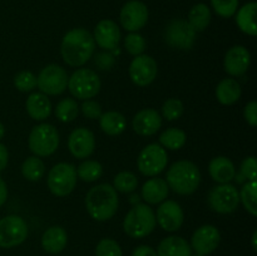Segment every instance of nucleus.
<instances>
[{"label":"nucleus","mask_w":257,"mask_h":256,"mask_svg":"<svg viewBox=\"0 0 257 256\" xmlns=\"http://www.w3.org/2000/svg\"><path fill=\"white\" fill-rule=\"evenodd\" d=\"M95 42L93 35L84 28H75L64 35L60 45L62 58L70 67L85 64L94 54Z\"/></svg>","instance_id":"f257e3e1"},{"label":"nucleus","mask_w":257,"mask_h":256,"mask_svg":"<svg viewBox=\"0 0 257 256\" xmlns=\"http://www.w3.org/2000/svg\"><path fill=\"white\" fill-rule=\"evenodd\" d=\"M119 205L117 191L112 185L100 183L90 188L85 196V208L90 217L104 222L115 215Z\"/></svg>","instance_id":"f03ea898"},{"label":"nucleus","mask_w":257,"mask_h":256,"mask_svg":"<svg viewBox=\"0 0 257 256\" xmlns=\"http://www.w3.org/2000/svg\"><path fill=\"white\" fill-rule=\"evenodd\" d=\"M201 171L193 162L187 160L177 161L167 172L168 187L178 195L187 196L195 192L201 183Z\"/></svg>","instance_id":"7ed1b4c3"},{"label":"nucleus","mask_w":257,"mask_h":256,"mask_svg":"<svg viewBox=\"0 0 257 256\" xmlns=\"http://www.w3.org/2000/svg\"><path fill=\"white\" fill-rule=\"evenodd\" d=\"M157 221L156 213L147 203H137L125 215L123 230L130 237L143 238L152 233Z\"/></svg>","instance_id":"20e7f679"},{"label":"nucleus","mask_w":257,"mask_h":256,"mask_svg":"<svg viewBox=\"0 0 257 256\" xmlns=\"http://www.w3.org/2000/svg\"><path fill=\"white\" fill-rule=\"evenodd\" d=\"M59 142L60 138L57 128L49 123H42L33 127L28 140L30 151L37 157L52 156L59 147Z\"/></svg>","instance_id":"39448f33"},{"label":"nucleus","mask_w":257,"mask_h":256,"mask_svg":"<svg viewBox=\"0 0 257 256\" xmlns=\"http://www.w3.org/2000/svg\"><path fill=\"white\" fill-rule=\"evenodd\" d=\"M48 187L53 195L64 197L73 192L77 185V170L68 162L57 163L48 173Z\"/></svg>","instance_id":"423d86ee"},{"label":"nucleus","mask_w":257,"mask_h":256,"mask_svg":"<svg viewBox=\"0 0 257 256\" xmlns=\"http://www.w3.org/2000/svg\"><path fill=\"white\" fill-rule=\"evenodd\" d=\"M99 75L92 69L80 68L68 78V89L77 99L87 100L97 95L100 90Z\"/></svg>","instance_id":"0eeeda50"},{"label":"nucleus","mask_w":257,"mask_h":256,"mask_svg":"<svg viewBox=\"0 0 257 256\" xmlns=\"http://www.w3.org/2000/svg\"><path fill=\"white\" fill-rule=\"evenodd\" d=\"M168 163L166 148L158 143H151L140 152L137 158V167L143 176L155 177L160 175Z\"/></svg>","instance_id":"6e6552de"},{"label":"nucleus","mask_w":257,"mask_h":256,"mask_svg":"<svg viewBox=\"0 0 257 256\" xmlns=\"http://www.w3.org/2000/svg\"><path fill=\"white\" fill-rule=\"evenodd\" d=\"M29 228L23 217L9 215L0 218V247L12 248L27 240Z\"/></svg>","instance_id":"1a4fd4ad"},{"label":"nucleus","mask_w":257,"mask_h":256,"mask_svg":"<svg viewBox=\"0 0 257 256\" xmlns=\"http://www.w3.org/2000/svg\"><path fill=\"white\" fill-rule=\"evenodd\" d=\"M207 203L217 213H232L240 203L238 190L231 183H220L211 188L207 196Z\"/></svg>","instance_id":"9d476101"},{"label":"nucleus","mask_w":257,"mask_h":256,"mask_svg":"<svg viewBox=\"0 0 257 256\" xmlns=\"http://www.w3.org/2000/svg\"><path fill=\"white\" fill-rule=\"evenodd\" d=\"M68 73L58 64H49L37 77V87L45 95L62 94L68 87Z\"/></svg>","instance_id":"9b49d317"},{"label":"nucleus","mask_w":257,"mask_h":256,"mask_svg":"<svg viewBox=\"0 0 257 256\" xmlns=\"http://www.w3.org/2000/svg\"><path fill=\"white\" fill-rule=\"evenodd\" d=\"M196 32L187 20L173 19L165 29V40L173 49L188 50L193 47Z\"/></svg>","instance_id":"f8f14e48"},{"label":"nucleus","mask_w":257,"mask_h":256,"mask_svg":"<svg viewBox=\"0 0 257 256\" xmlns=\"http://www.w3.org/2000/svg\"><path fill=\"white\" fill-rule=\"evenodd\" d=\"M148 8L140 0L127 2L120 9V24L127 32L136 33L142 29L148 22Z\"/></svg>","instance_id":"ddd939ff"},{"label":"nucleus","mask_w":257,"mask_h":256,"mask_svg":"<svg viewBox=\"0 0 257 256\" xmlns=\"http://www.w3.org/2000/svg\"><path fill=\"white\" fill-rule=\"evenodd\" d=\"M157 62L151 55H137L130 65V77L138 87H146L151 84L157 77Z\"/></svg>","instance_id":"4468645a"},{"label":"nucleus","mask_w":257,"mask_h":256,"mask_svg":"<svg viewBox=\"0 0 257 256\" xmlns=\"http://www.w3.org/2000/svg\"><path fill=\"white\" fill-rule=\"evenodd\" d=\"M221 233L213 225H203L193 232L191 238V248L198 255L207 256L218 247Z\"/></svg>","instance_id":"2eb2a0df"},{"label":"nucleus","mask_w":257,"mask_h":256,"mask_svg":"<svg viewBox=\"0 0 257 256\" xmlns=\"http://www.w3.org/2000/svg\"><path fill=\"white\" fill-rule=\"evenodd\" d=\"M183 220H185L183 210L180 203H177L176 201H163L160 207L157 208L156 221L167 232H175V231L180 230Z\"/></svg>","instance_id":"dca6fc26"},{"label":"nucleus","mask_w":257,"mask_h":256,"mask_svg":"<svg viewBox=\"0 0 257 256\" xmlns=\"http://www.w3.org/2000/svg\"><path fill=\"white\" fill-rule=\"evenodd\" d=\"M68 148L75 158H88L94 152V133L85 127L75 128L68 138Z\"/></svg>","instance_id":"f3484780"},{"label":"nucleus","mask_w":257,"mask_h":256,"mask_svg":"<svg viewBox=\"0 0 257 256\" xmlns=\"http://www.w3.org/2000/svg\"><path fill=\"white\" fill-rule=\"evenodd\" d=\"M251 54L243 45H235L227 50L223 59V68L232 77H241L248 70Z\"/></svg>","instance_id":"a211bd4d"},{"label":"nucleus","mask_w":257,"mask_h":256,"mask_svg":"<svg viewBox=\"0 0 257 256\" xmlns=\"http://www.w3.org/2000/svg\"><path fill=\"white\" fill-rule=\"evenodd\" d=\"M120 30L119 27L117 25V23L113 22L110 19H104L100 20L94 28V42L99 45L102 49L107 50H113L114 48L118 47L120 42Z\"/></svg>","instance_id":"6ab92c4d"},{"label":"nucleus","mask_w":257,"mask_h":256,"mask_svg":"<svg viewBox=\"0 0 257 256\" xmlns=\"http://www.w3.org/2000/svg\"><path fill=\"white\" fill-rule=\"evenodd\" d=\"M161 125H162V117L153 108H145L140 110L132 120L133 131L137 135L145 136V137L156 135L160 131Z\"/></svg>","instance_id":"aec40b11"},{"label":"nucleus","mask_w":257,"mask_h":256,"mask_svg":"<svg viewBox=\"0 0 257 256\" xmlns=\"http://www.w3.org/2000/svg\"><path fill=\"white\" fill-rule=\"evenodd\" d=\"M68 243L67 231L62 226H52L47 228L42 236V247L45 252L57 255L65 248Z\"/></svg>","instance_id":"412c9836"},{"label":"nucleus","mask_w":257,"mask_h":256,"mask_svg":"<svg viewBox=\"0 0 257 256\" xmlns=\"http://www.w3.org/2000/svg\"><path fill=\"white\" fill-rule=\"evenodd\" d=\"M208 172L212 180L217 183H230L235 178L236 168L230 158L218 156L211 160L208 165Z\"/></svg>","instance_id":"4be33fe9"},{"label":"nucleus","mask_w":257,"mask_h":256,"mask_svg":"<svg viewBox=\"0 0 257 256\" xmlns=\"http://www.w3.org/2000/svg\"><path fill=\"white\" fill-rule=\"evenodd\" d=\"M28 114L35 120H44L52 114V103L44 93H32L25 102Z\"/></svg>","instance_id":"5701e85b"},{"label":"nucleus","mask_w":257,"mask_h":256,"mask_svg":"<svg viewBox=\"0 0 257 256\" xmlns=\"http://www.w3.org/2000/svg\"><path fill=\"white\" fill-rule=\"evenodd\" d=\"M156 252L157 256H192V248L181 236H168L161 241Z\"/></svg>","instance_id":"b1692460"},{"label":"nucleus","mask_w":257,"mask_h":256,"mask_svg":"<svg viewBox=\"0 0 257 256\" xmlns=\"http://www.w3.org/2000/svg\"><path fill=\"white\" fill-rule=\"evenodd\" d=\"M170 193V187L163 178H151L142 187V198L148 205L163 202Z\"/></svg>","instance_id":"393cba45"},{"label":"nucleus","mask_w":257,"mask_h":256,"mask_svg":"<svg viewBox=\"0 0 257 256\" xmlns=\"http://www.w3.org/2000/svg\"><path fill=\"white\" fill-rule=\"evenodd\" d=\"M241 85L233 78H225L216 87V98L223 105H232L241 98Z\"/></svg>","instance_id":"a878e982"},{"label":"nucleus","mask_w":257,"mask_h":256,"mask_svg":"<svg viewBox=\"0 0 257 256\" xmlns=\"http://www.w3.org/2000/svg\"><path fill=\"white\" fill-rule=\"evenodd\" d=\"M256 8V3L250 2L236 12L237 13L236 14V24L240 28L241 32H243L247 35H251V37H255L257 34V27L255 22Z\"/></svg>","instance_id":"bb28decb"},{"label":"nucleus","mask_w":257,"mask_h":256,"mask_svg":"<svg viewBox=\"0 0 257 256\" xmlns=\"http://www.w3.org/2000/svg\"><path fill=\"white\" fill-rule=\"evenodd\" d=\"M100 130L108 136H118L124 132L127 127V122L122 113L109 110V112L102 113L99 117Z\"/></svg>","instance_id":"cd10ccee"},{"label":"nucleus","mask_w":257,"mask_h":256,"mask_svg":"<svg viewBox=\"0 0 257 256\" xmlns=\"http://www.w3.org/2000/svg\"><path fill=\"white\" fill-rule=\"evenodd\" d=\"M211 17L212 15H211L210 8L203 3H198V4L193 5L192 9L188 13L187 22L196 33L203 32L210 24Z\"/></svg>","instance_id":"c85d7f7f"},{"label":"nucleus","mask_w":257,"mask_h":256,"mask_svg":"<svg viewBox=\"0 0 257 256\" xmlns=\"http://www.w3.org/2000/svg\"><path fill=\"white\" fill-rule=\"evenodd\" d=\"M186 141H187V136H186L185 131L175 127L163 131L160 136L161 146L171 151L181 150L185 146Z\"/></svg>","instance_id":"c756f323"},{"label":"nucleus","mask_w":257,"mask_h":256,"mask_svg":"<svg viewBox=\"0 0 257 256\" xmlns=\"http://www.w3.org/2000/svg\"><path fill=\"white\" fill-rule=\"evenodd\" d=\"M22 173L23 176H24V178H27L28 181L37 182V181H39L45 173L44 162L40 160V157H37V156L28 157L27 160L23 162Z\"/></svg>","instance_id":"7c9ffc66"},{"label":"nucleus","mask_w":257,"mask_h":256,"mask_svg":"<svg viewBox=\"0 0 257 256\" xmlns=\"http://www.w3.org/2000/svg\"><path fill=\"white\" fill-rule=\"evenodd\" d=\"M79 107L73 98H64L55 107V117L63 123L73 122L78 117Z\"/></svg>","instance_id":"2f4dec72"},{"label":"nucleus","mask_w":257,"mask_h":256,"mask_svg":"<svg viewBox=\"0 0 257 256\" xmlns=\"http://www.w3.org/2000/svg\"><path fill=\"white\" fill-rule=\"evenodd\" d=\"M75 170H77V177L84 182H94V181L99 180L103 175L102 165L97 161L92 160L84 161Z\"/></svg>","instance_id":"473e14b6"},{"label":"nucleus","mask_w":257,"mask_h":256,"mask_svg":"<svg viewBox=\"0 0 257 256\" xmlns=\"http://www.w3.org/2000/svg\"><path fill=\"white\" fill-rule=\"evenodd\" d=\"M256 191L257 183L256 181H248L243 183L241 191H238L240 201L242 202L243 207L246 208L248 213L252 216H257V202H256Z\"/></svg>","instance_id":"72a5a7b5"},{"label":"nucleus","mask_w":257,"mask_h":256,"mask_svg":"<svg viewBox=\"0 0 257 256\" xmlns=\"http://www.w3.org/2000/svg\"><path fill=\"white\" fill-rule=\"evenodd\" d=\"M138 180L136 175L130 171H122L117 173L113 180V187L115 191L122 193H131L137 188Z\"/></svg>","instance_id":"f704fd0d"},{"label":"nucleus","mask_w":257,"mask_h":256,"mask_svg":"<svg viewBox=\"0 0 257 256\" xmlns=\"http://www.w3.org/2000/svg\"><path fill=\"white\" fill-rule=\"evenodd\" d=\"M257 177V161L253 156H248L242 161L240 171L235 175L233 180L237 183H245L248 181H256Z\"/></svg>","instance_id":"c9c22d12"},{"label":"nucleus","mask_w":257,"mask_h":256,"mask_svg":"<svg viewBox=\"0 0 257 256\" xmlns=\"http://www.w3.org/2000/svg\"><path fill=\"white\" fill-rule=\"evenodd\" d=\"M14 85L20 92H30L37 88V77L29 70H22L15 74Z\"/></svg>","instance_id":"e433bc0d"},{"label":"nucleus","mask_w":257,"mask_h":256,"mask_svg":"<svg viewBox=\"0 0 257 256\" xmlns=\"http://www.w3.org/2000/svg\"><path fill=\"white\" fill-rule=\"evenodd\" d=\"M213 10L221 18H231L238 9V0H211Z\"/></svg>","instance_id":"4c0bfd02"},{"label":"nucleus","mask_w":257,"mask_h":256,"mask_svg":"<svg viewBox=\"0 0 257 256\" xmlns=\"http://www.w3.org/2000/svg\"><path fill=\"white\" fill-rule=\"evenodd\" d=\"M124 48L130 54L135 55V57L143 54V52H145L146 49L145 38L141 34H138L137 32L131 33V34H128L127 37H125Z\"/></svg>","instance_id":"58836bf2"},{"label":"nucleus","mask_w":257,"mask_h":256,"mask_svg":"<svg viewBox=\"0 0 257 256\" xmlns=\"http://www.w3.org/2000/svg\"><path fill=\"white\" fill-rule=\"evenodd\" d=\"M95 256H122V248L113 238H102L95 247Z\"/></svg>","instance_id":"ea45409f"},{"label":"nucleus","mask_w":257,"mask_h":256,"mask_svg":"<svg viewBox=\"0 0 257 256\" xmlns=\"http://www.w3.org/2000/svg\"><path fill=\"white\" fill-rule=\"evenodd\" d=\"M162 114L167 120H176L183 114V103L177 98H170L162 105Z\"/></svg>","instance_id":"a19ab883"},{"label":"nucleus","mask_w":257,"mask_h":256,"mask_svg":"<svg viewBox=\"0 0 257 256\" xmlns=\"http://www.w3.org/2000/svg\"><path fill=\"white\" fill-rule=\"evenodd\" d=\"M82 113L88 119H99L102 115V105L95 100L87 99L82 104Z\"/></svg>","instance_id":"79ce46f5"},{"label":"nucleus","mask_w":257,"mask_h":256,"mask_svg":"<svg viewBox=\"0 0 257 256\" xmlns=\"http://www.w3.org/2000/svg\"><path fill=\"white\" fill-rule=\"evenodd\" d=\"M114 57H113V54H110L109 52L98 53L94 58V64L97 65L98 69L100 70H109L110 68L114 65Z\"/></svg>","instance_id":"37998d69"},{"label":"nucleus","mask_w":257,"mask_h":256,"mask_svg":"<svg viewBox=\"0 0 257 256\" xmlns=\"http://www.w3.org/2000/svg\"><path fill=\"white\" fill-rule=\"evenodd\" d=\"M243 117H245L246 122L251 125V127H255L257 124V102L256 100H251L250 103H247L243 110Z\"/></svg>","instance_id":"c03bdc74"},{"label":"nucleus","mask_w":257,"mask_h":256,"mask_svg":"<svg viewBox=\"0 0 257 256\" xmlns=\"http://www.w3.org/2000/svg\"><path fill=\"white\" fill-rule=\"evenodd\" d=\"M132 256H157V252L151 246L141 245L133 250Z\"/></svg>","instance_id":"a18cd8bd"},{"label":"nucleus","mask_w":257,"mask_h":256,"mask_svg":"<svg viewBox=\"0 0 257 256\" xmlns=\"http://www.w3.org/2000/svg\"><path fill=\"white\" fill-rule=\"evenodd\" d=\"M8 162H9V152H8V148L3 143H0V172L7 168Z\"/></svg>","instance_id":"49530a36"},{"label":"nucleus","mask_w":257,"mask_h":256,"mask_svg":"<svg viewBox=\"0 0 257 256\" xmlns=\"http://www.w3.org/2000/svg\"><path fill=\"white\" fill-rule=\"evenodd\" d=\"M8 200V187L5 181L0 177V207L7 202Z\"/></svg>","instance_id":"de8ad7c7"},{"label":"nucleus","mask_w":257,"mask_h":256,"mask_svg":"<svg viewBox=\"0 0 257 256\" xmlns=\"http://www.w3.org/2000/svg\"><path fill=\"white\" fill-rule=\"evenodd\" d=\"M256 240H257V231H255V232H253V235H252V248H253V251H257Z\"/></svg>","instance_id":"09e8293b"},{"label":"nucleus","mask_w":257,"mask_h":256,"mask_svg":"<svg viewBox=\"0 0 257 256\" xmlns=\"http://www.w3.org/2000/svg\"><path fill=\"white\" fill-rule=\"evenodd\" d=\"M4 133H5V127L2 122H0V140L4 137Z\"/></svg>","instance_id":"8fccbe9b"},{"label":"nucleus","mask_w":257,"mask_h":256,"mask_svg":"<svg viewBox=\"0 0 257 256\" xmlns=\"http://www.w3.org/2000/svg\"><path fill=\"white\" fill-rule=\"evenodd\" d=\"M192 256H203V255H198V253H195V255H192Z\"/></svg>","instance_id":"3c124183"}]
</instances>
